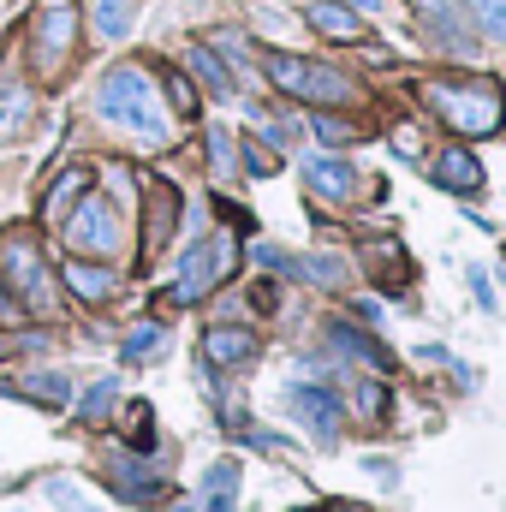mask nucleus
Masks as SVG:
<instances>
[{
    "instance_id": "obj_3",
    "label": "nucleus",
    "mask_w": 506,
    "mask_h": 512,
    "mask_svg": "<svg viewBox=\"0 0 506 512\" xmlns=\"http://www.w3.org/2000/svg\"><path fill=\"white\" fill-rule=\"evenodd\" d=\"M72 48H78V0H36L30 42H24L36 78H54V72L72 60Z\"/></svg>"
},
{
    "instance_id": "obj_4",
    "label": "nucleus",
    "mask_w": 506,
    "mask_h": 512,
    "mask_svg": "<svg viewBox=\"0 0 506 512\" xmlns=\"http://www.w3.org/2000/svg\"><path fill=\"white\" fill-rule=\"evenodd\" d=\"M262 72L274 78V90H286L298 102H316V108H334V102L352 96L346 72H334L322 60H304V54H262Z\"/></svg>"
},
{
    "instance_id": "obj_28",
    "label": "nucleus",
    "mask_w": 506,
    "mask_h": 512,
    "mask_svg": "<svg viewBox=\"0 0 506 512\" xmlns=\"http://www.w3.org/2000/svg\"><path fill=\"white\" fill-rule=\"evenodd\" d=\"M465 6H471V18H477L489 36H501L506 42V0H465Z\"/></svg>"
},
{
    "instance_id": "obj_5",
    "label": "nucleus",
    "mask_w": 506,
    "mask_h": 512,
    "mask_svg": "<svg viewBox=\"0 0 506 512\" xmlns=\"http://www.w3.org/2000/svg\"><path fill=\"white\" fill-rule=\"evenodd\" d=\"M233 239L227 233H209V239H197L191 251L179 256V280H173V292H161V304H191V298H203V292H215L227 274H233Z\"/></svg>"
},
{
    "instance_id": "obj_32",
    "label": "nucleus",
    "mask_w": 506,
    "mask_h": 512,
    "mask_svg": "<svg viewBox=\"0 0 506 512\" xmlns=\"http://www.w3.org/2000/svg\"><path fill=\"white\" fill-rule=\"evenodd\" d=\"M465 280H471V292H477V304H483V310H495V286H489V274H483V268H471Z\"/></svg>"
},
{
    "instance_id": "obj_10",
    "label": "nucleus",
    "mask_w": 506,
    "mask_h": 512,
    "mask_svg": "<svg viewBox=\"0 0 506 512\" xmlns=\"http://www.w3.org/2000/svg\"><path fill=\"white\" fill-rule=\"evenodd\" d=\"M60 280H66V292L84 298V304H108V298L120 292V274L102 268V262H84V256H72V262L60 268Z\"/></svg>"
},
{
    "instance_id": "obj_25",
    "label": "nucleus",
    "mask_w": 506,
    "mask_h": 512,
    "mask_svg": "<svg viewBox=\"0 0 506 512\" xmlns=\"http://www.w3.org/2000/svg\"><path fill=\"white\" fill-rule=\"evenodd\" d=\"M161 90H167V102H173V114H197V90H191V78L185 72H161Z\"/></svg>"
},
{
    "instance_id": "obj_22",
    "label": "nucleus",
    "mask_w": 506,
    "mask_h": 512,
    "mask_svg": "<svg viewBox=\"0 0 506 512\" xmlns=\"http://www.w3.org/2000/svg\"><path fill=\"white\" fill-rule=\"evenodd\" d=\"M114 405H120V382L108 376V382H96L90 393H84V405H78V417H84V423H108V417H114Z\"/></svg>"
},
{
    "instance_id": "obj_26",
    "label": "nucleus",
    "mask_w": 506,
    "mask_h": 512,
    "mask_svg": "<svg viewBox=\"0 0 506 512\" xmlns=\"http://www.w3.org/2000/svg\"><path fill=\"white\" fill-rule=\"evenodd\" d=\"M209 167L227 179L233 167H239V149H233V137H227V126H209Z\"/></svg>"
},
{
    "instance_id": "obj_8",
    "label": "nucleus",
    "mask_w": 506,
    "mask_h": 512,
    "mask_svg": "<svg viewBox=\"0 0 506 512\" xmlns=\"http://www.w3.org/2000/svg\"><path fill=\"white\" fill-rule=\"evenodd\" d=\"M423 24L435 30V42L447 54H459V60L477 54V18H471L465 0H423Z\"/></svg>"
},
{
    "instance_id": "obj_2",
    "label": "nucleus",
    "mask_w": 506,
    "mask_h": 512,
    "mask_svg": "<svg viewBox=\"0 0 506 512\" xmlns=\"http://www.w3.org/2000/svg\"><path fill=\"white\" fill-rule=\"evenodd\" d=\"M423 102L441 114V126L465 131V137H489L506 126V96L489 78H429Z\"/></svg>"
},
{
    "instance_id": "obj_18",
    "label": "nucleus",
    "mask_w": 506,
    "mask_h": 512,
    "mask_svg": "<svg viewBox=\"0 0 506 512\" xmlns=\"http://www.w3.org/2000/svg\"><path fill=\"white\" fill-rule=\"evenodd\" d=\"M233 489H239V465H233V459H221V465L203 471V495H209L215 512H239L233 507Z\"/></svg>"
},
{
    "instance_id": "obj_7",
    "label": "nucleus",
    "mask_w": 506,
    "mask_h": 512,
    "mask_svg": "<svg viewBox=\"0 0 506 512\" xmlns=\"http://www.w3.org/2000/svg\"><path fill=\"white\" fill-rule=\"evenodd\" d=\"M0 280H6L36 316L54 310V286H48V268H42V251H36L30 233H6V239H0Z\"/></svg>"
},
{
    "instance_id": "obj_6",
    "label": "nucleus",
    "mask_w": 506,
    "mask_h": 512,
    "mask_svg": "<svg viewBox=\"0 0 506 512\" xmlns=\"http://www.w3.org/2000/svg\"><path fill=\"white\" fill-rule=\"evenodd\" d=\"M66 245L84 256H120L126 245V227H120V203L114 197H78L72 203V221H66Z\"/></svg>"
},
{
    "instance_id": "obj_27",
    "label": "nucleus",
    "mask_w": 506,
    "mask_h": 512,
    "mask_svg": "<svg viewBox=\"0 0 506 512\" xmlns=\"http://www.w3.org/2000/svg\"><path fill=\"white\" fill-rule=\"evenodd\" d=\"M24 114H30V90L24 84H6V72H0V126H12Z\"/></svg>"
},
{
    "instance_id": "obj_17",
    "label": "nucleus",
    "mask_w": 506,
    "mask_h": 512,
    "mask_svg": "<svg viewBox=\"0 0 506 512\" xmlns=\"http://www.w3.org/2000/svg\"><path fill=\"white\" fill-rule=\"evenodd\" d=\"M304 18H310L322 36H334V42H358V36H364V24H358L352 6H328V0H322V6H310Z\"/></svg>"
},
{
    "instance_id": "obj_20",
    "label": "nucleus",
    "mask_w": 506,
    "mask_h": 512,
    "mask_svg": "<svg viewBox=\"0 0 506 512\" xmlns=\"http://www.w3.org/2000/svg\"><path fill=\"white\" fill-rule=\"evenodd\" d=\"M161 346H167V328H161V322H143V328H131L126 340H120V358H126V364H143V358H155Z\"/></svg>"
},
{
    "instance_id": "obj_23",
    "label": "nucleus",
    "mask_w": 506,
    "mask_h": 512,
    "mask_svg": "<svg viewBox=\"0 0 506 512\" xmlns=\"http://www.w3.org/2000/svg\"><path fill=\"white\" fill-rule=\"evenodd\" d=\"M191 72H197V78H203L215 96H233V72L215 60V48H191Z\"/></svg>"
},
{
    "instance_id": "obj_19",
    "label": "nucleus",
    "mask_w": 506,
    "mask_h": 512,
    "mask_svg": "<svg viewBox=\"0 0 506 512\" xmlns=\"http://www.w3.org/2000/svg\"><path fill=\"white\" fill-rule=\"evenodd\" d=\"M18 393H24V399H36V405H72V382H66V376H54V370L24 376Z\"/></svg>"
},
{
    "instance_id": "obj_24",
    "label": "nucleus",
    "mask_w": 506,
    "mask_h": 512,
    "mask_svg": "<svg viewBox=\"0 0 506 512\" xmlns=\"http://www.w3.org/2000/svg\"><path fill=\"white\" fill-rule=\"evenodd\" d=\"M48 501H54V512H102L72 477H48Z\"/></svg>"
},
{
    "instance_id": "obj_16",
    "label": "nucleus",
    "mask_w": 506,
    "mask_h": 512,
    "mask_svg": "<svg viewBox=\"0 0 506 512\" xmlns=\"http://www.w3.org/2000/svg\"><path fill=\"white\" fill-rule=\"evenodd\" d=\"M328 346H340V352H346V358H358L364 370H387V364H393V358H387V346H376L370 334H358L352 322H328Z\"/></svg>"
},
{
    "instance_id": "obj_11",
    "label": "nucleus",
    "mask_w": 506,
    "mask_h": 512,
    "mask_svg": "<svg viewBox=\"0 0 506 512\" xmlns=\"http://www.w3.org/2000/svg\"><path fill=\"white\" fill-rule=\"evenodd\" d=\"M256 352H262V346H256L251 328H209V334H203V358H209L215 370H245Z\"/></svg>"
},
{
    "instance_id": "obj_13",
    "label": "nucleus",
    "mask_w": 506,
    "mask_h": 512,
    "mask_svg": "<svg viewBox=\"0 0 506 512\" xmlns=\"http://www.w3.org/2000/svg\"><path fill=\"white\" fill-rule=\"evenodd\" d=\"M304 179H310L316 197H334V203H346V197L358 191V173H352V161H340V155H310V161H304Z\"/></svg>"
},
{
    "instance_id": "obj_9",
    "label": "nucleus",
    "mask_w": 506,
    "mask_h": 512,
    "mask_svg": "<svg viewBox=\"0 0 506 512\" xmlns=\"http://www.w3.org/2000/svg\"><path fill=\"white\" fill-rule=\"evenodd\" d=\"M286 411L322 441V447H334V435H340V399L328 393V387H310V382H292L286 387Z\"/></svg>"
},
{
    "instance_id": "obj_21",
    "label": "nucleus",
    "mask_w": 506,
    "mask_h": 512,
    "mask_svg": "<svg viewBox=\"0 0 506 512\" xmlns=\"http://www.w3.org/2000/svg\"><path fill=\"white\" fill-rule=\"evenodd\" d=\"M131 18H137V0H96V36L120 42L131 30Z\"/></svg>"
},
{
    "instance_id": "obj_29",
    "label": "nucleus",
    "mask_w": 506,
    "mask_h": 512,
    "mask_svg": "<svg viewBox=\"0 0 506 512\" xmlns=\"http://www.w3.org/2000/svg\"><path fill=\"white\" fill-rule=\"evenodd\" d=\"M316 137L334 149V143H352V137H358V126H346V120H328V114H322V120H316Z\"/></svg>"
},
{
    "instance_id": "obj_33",
    "label": "nucleus",
    "mask_w": 506,
    "mask_h": 512,
    "mask_svg": "<svg viewBox=\"0 0 506 512\" xmlns=\"http://www.w3.org/2000/svg\"><path fill=\"white\" fill-rule=\"evenodd\" d=\"M0 322H24V304L6 292V280H0Z\"/></svg>"
},
{
    "instance_id": "obj_14",
    "label": "nucleus",
    "mask_w": 506,
    "mask_h": 512,
    "mask_svg": "<svg viewBox=\"0 0 506 512\" xmlns=\"http://www.w3.org/2000/svg\"><path fill=\"white\" fill-rule=\"evenodd\" d=\"M179 227V191L173 185H149V233H143V256H155Z\"/></svg>"
},
{
    "instance_id": "obj_12",
    "label": "nucleus",
    "mask_w": 506,
    "mask_h": 512,
    "mask_svg": "<svg viewBox=\"0 0 506 512\" xmlns=\"http://www.w3.org/2000/svg\"><path fill=\"white\" fill-rule=\"evenodd\" d=\"M429 179L441 185V191H483V161L471 155V149H441L435 161H429Z\"/></svg>"
},
{
    "instance_id": "obj_31",
    "label": "nucleus",
    "mask_w": 506,
    "mask_h": 512,
    "mask_svg": "<svg viewBox=\"0 0 506 512\" xmlns=\"http://www.w3.org/2000/svg\"><path fill=\"white\" fill-rule=\"evenodd\" d=\"M245 167H251V179H268V173H274V155H268L262 143H245Z\"/></svg>"
},
{
    "instance_id": "obj_15",
    "label": "nucleus",
    "mask_w": 506,
    "mask_h": 512,
    "mask_svg": "<svg viewBox=\"0 0 506 512\" xmlns=\"http://www.w3.org/2000/svg\"><path fill=\"white\" fill-rule=\"evenodd\" d=\"M96 185V173L90 167H60V179L48 185V197H42V221H66V209L84 197Z\"/></svg>"
},
{
    "instance_id": "obj_1",
    "label": "nucleus",
    "mask_w": 506,
    "mask_h": 512,
    "mask_svg": "<svg viewBox=\"0 0 506 512\" xmlns=\"http://www.w3.org/2000/svg\"><path fill=\"white\" fill-rule=\"evenodd\" d=\"M96 114L108 120V126H126L137 131L143 143H167V114H161V102H155V78L143 72V66H114V72H102V84H96Z\"/></svg>"
},
{
    "instance_id": "obj_30",
    "label": "nucleus",
    "mask_w": 506,
    "mask_h": 512,
    "mask_svg": "<svg viewBox=\"0 0 506 512\" xmlns=\"http://www.w3.org/2000/svg\"><path fill=\"white\" fill-rule=\"evenodd\" d=\"M358 411H364V417H381V411H387V387L364 382L358 387Z\"/></svg>"
}]
</instances>
